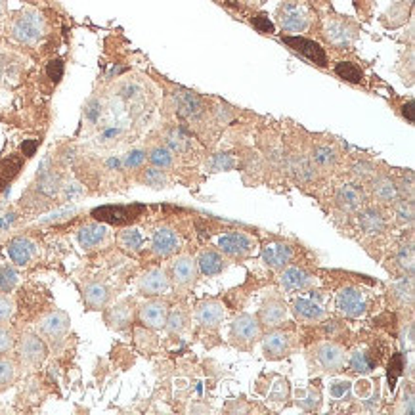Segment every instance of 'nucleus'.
I'll use <instances>...</instances> for the list:
<instances>
[{"mask_svg": "<svg viewBox=\"0 0 415 415\" xmlns=\"http://www.w3.org/2000/svg\"><path fill=\"white\" fill-rule=\"evenodd\" d=\"M10 35L16 42L25 44V47H35L39 44L42 37L47 35V21L44 16L37 10L27 8L20 12L10 23Z\"/></svg>", "mask_w": 415, "mask_h": 415, "instance_id": "obj_1", "label": "nucleus"}, {"mask_svg": "<svg viewBox=\"0 0 415 415\" xmlns=\"http://www.w3.org/2000/svg\"><path fill=\"white\" fill-rule=\"evenodd\" d=\"M310 368L318 373H339L347 364V352L333 341H321L308 352Z\"/></svg>", "mask_w": 415, "mask_h": 415, "instance_id": "obj_2", "label": "nucleus"}, {"mask_svg": "<svg viewBox=\"0 0 415 415\" xmlns=\"http://www.w3.org/2000/svg\"><path fill=\"white\" fill-rule=\"evenodd\" d=\"M262 337V326L256 316L240 314L230 326V342L240 350H251Z\"/></svg>", "mask_w": 415, "mask_h": 415, "instance_id": "obj_3", "label": "nucleus"}, {"mask_svg": "<svg viewBox=\"0 0 415 415\" xmlns=\"http://www.w3.org/2000/svg\"><path fill=\"white\" fill-rule=\"evenodd\" d=\"M69 316L63 310H52L39 320V333L44 342L52 347H60L69 333Z\"/></svg>", "mask_w": 415, "mask_h": 415, "instance_id": "obj_4", "label": "nucleus"}, {"mask_svg": "<svg viewBox=\"0 0 415 415\" xmlns=\"http://www.w3.org/2000/svg\"><path fill=\"white\" fill-rule=\"evenodd\" d=\"M218 249L222 254H226L230 259H249L256 251V240L253 235L245 232H228V234L218 237Z\"/></svg>", "mask_w": 415, "mask_h": 415, "instance_id": "obj_5", "label": "nucleus"}, {"mask_svg": "<svg viewBox=\"0 0 415 415\" xmlns=\"http://www.w3.org/2000/svg\"><path fill=\"white\" fill-rule=\"evenodd\" d=\"M278 20L285 33L299 35L310 25V13L297 0H287L278 10Z\"/></svg>", "mask_w": 415, "mask_h": 415, "instance_id": "obj_6", "label": "nucleus"}, {"mask_svg": "<svg viewBox=\"0 0 415 415\" xmlns=\"http://www.w3.org/2000/svg\"><path fill=\"white\" fill-rule=\"evenodd\" d=\"M168 278H171V283L174 285V289H178V291L194 289L195 281L199 278V268H197V262H195L194 256L180 254L171 264V275Z\"/></svg>", "mask_w": 415, "mask_h": 415, "instance_id": "obj_7", "label": "nucleus"}, {"mask_svg": "<svg viewBox=\"0 0 415 415\" xmlns=\"http://www.w3.org/2000/svg\"><path fill=\"white\" fill-rule=\"evenodd\" d=\"M48 347L42 337L35 333H23L18 342V358L25 368H39L47 360Z\"/></svg>", "mask_w": 415, "mask_h": 415, "instance_id": "obj_8", "label": "nucleus"}, {"mask_svg": "<svg viewBox=\"0 0 415 415\" xmlns=\"http://www.w3.org/2000/svg\"><path fill=\"white\" fill-rule=\"evenodd\" d=\"M262 348H264L266 360H281V358H287L297 348V337L291 331H278L275 329V331L264 337Z\"/></svg>", "mask_w": 415, "mask_h": 415, "instance_id": "obj_9", "label": "nucleus"}, {"mask_svg": "<svg viewBox=\"0 0 415 415\" xmlns=\"http://www.w3.org/2000/svg\"><path fill=\"white\" fill-rule=\"evenodd\" d=\"M259 321H261L262 328L266 329H278L287 321V304L280 295H268L266 299L262 301Z\"/></svg>", "mask_w": 415, "mask_h": 415, "instance_id": "obj_10", "label": "nucleus"}, {"mask_svg": "<svg viewBox=\"0 0 415 415\" xmlns=\"http://www.w3.org/2000/svg\"><path fill=\"white\" fill-rule=\"evenodd\" d=\"M335 304L348 318H361V316L368 312L366 295L356 287L339 289V293L335 297Z\"/></svg>", "mask_w": 415, "mask_h": 415, "instance_id": "obj_11", "label": "nucleus"}, {"mask_svg": "<svg viewBox=\"0 0 415 415\" xmlns=\"http://www.w3.org/2000/svg\"><path fill=\"white\" fill-rule=\"evenodd\" d=\"M323 37L335 48H348L358 37V29L342 20H328L323 23Z\"/></svg>", "mask_w": 415, "mask_h": 415, "instance_id": "obj_12", "label": "nucleus"}, {"mask_svg": "<svg viewBox=\"0 0 415 415\" xmlns=\"http://www.w3.org/2000/svg\"><path fill=\"white\" fill-rule=\"evenodd\" d=\"M194 318L201 328L213 331L226 318V308H224V304L221 301H214V299H211V301H201L195 306Z\"/></svg>", "mask_w": 415, "mask_h": 415, "instance_id": "obj_13", "label": "nucleus"}, {"mask_svg": "<svg viewBox=\"0 0 415 415\" xmlns=\"http://www.w3.org/2000/svg\"><path fill=\"white\" fill-rule=\"evenodd\" d=\"M168 316V304L161 299L146 301L138 308V320L147 329H163Z\"/></svg>", "mask_w": 415, "mask_h": 415, "instance_id": "obj_14", "label": "nucleus"}, {"mask_svg": "<svg viewBox=\"0 0 415 415\" xmlns=\"http://www.w3.org/2000/svg\"><path fill=\"white\" fill-rule=\"evenodd\" d=\"M293 254L295 251L291 245L283 243V241H272L262 247L261 259L264 266H268L270 270H283L289 262L293 261Z\"/></svg>", "mask_w": 415, "mask_h": 415, "instance_id": "obj_15", "label": "nucleus"}, {"mask_svg": "<svg viewBox=\"0 0 415 415\" xmlns=\"http://www.w3.org/2000/svg\"><path fill=\"white\" fill-rule=\"evenodd\" d=\"M144 211V207L138 205H130V207H123V205H106L92 211V216L100 222H109V224H127L134 221L138 214Z\"/></svg>", "mask_w": 415, "mask_h": 415, "instance_id": "obj_16", "label": "nucleus"}, {"mask_svg": "<svg viewBox=\"0 0 415 415\" xmlns=\"http://www.w3.org/2000/svg\"><path fill=\"white\" fill-rule=\"evenodd\" d=\"M8 254H10V259L16 266H29L37 259L39 247L31 237L20 235V237H13L8 243Z\"/></svg>", "mask_w": 415, "mask_h": 415, "instance_id": "obj_17", "label": "nucleus"}, {"mask_svg": "<svg viewBox=\"0 0 415 415\" xmlns=\"http://www.w3.org/2000/svg\"><path fill=\"white\" fill-rule=\"evenodd\" d=\"M107 240H109V228L101 222H88L85 226H80L77 232L79 245L87 251L100 249L101 245H106Z\"/></svg>", "mask_w": 415, "mask_h": 415, "instance_id": "obj_18", "label": "nucleus"}, {"mask_svg": "<svg viewBox=\"0 0 415 415\" xmlns=\"http://www.w3.org/2000/svg\"><path fill=\"white\" fill-rule=\"evenodd\" d=\"M180 237L174 232L173 228L161 226L154 232V237H151V251H154L157 256L161 259H167V256H173L178 249H180Z\"/></svg>", "mask_w": 415, "mask_h": 415, "instance_id": "obj_19", "label": "nucleus"}, {"mask_svg": "<svg viewBox=\"0 0 415 415\" xmlns=\"http://www.w3.org/2000/svg\"><path fill=\"white\" fill-rule=\"evenodd\" d=\"M171 287V278L163 268H149L138 281V291L146 297H157Z\"/></svg>", "mask_w": 415, "mask_h": 415, "instance_id": "obj_20", "label": "nucleus"}, {"mask_svg": "<svg viewBox=\"0 0 415 415\" xmlns=\"http://www.w3.org/2000/svg\"><path fill=\"white\" fill-rule=\"evenodd\" d=\"M134 320V301L125 299L106 310V323L115 331H125Z\"/></svg>", "mask_w": 415, "mask_h": 415, "instance_id": "obj_21", "label": "nucleus"}, {"mask_svg": "<svg viewBox=\"0 0 415 415\" xmlns=\"http://www.w3.org/2000/svg\"><path fill=\"white\" fill-rule=\"evenodd\" d=\"M280 281L285 291H308L316 285V278L310 272H306L304 268L289 266V264L281 272Z\"/></svg>", "mask_w": 415, "mask_h": 415, "instance_id": "obj_22", "label": "nucleus"}, {"mask_svg": "<svg viewBox=\"0 0 415 415\" xmlns=\"http://www.w3.org/2000/svg\"><path fill=\"white\" fill-rule=\"evenodd\" d=\"M285 42H287L289 47L297 50L299 54H302L304 58H308L310 61H314L316 66L323 67L328 63V56H326V50L314 42V40L304 39V37H299V35H295V37H285Z\"/></svg>", "mask_w": 415, "mask_h": 415, "instance_id": "obj_23", "label": "nucleus"}, {"mask_svg": "<svg viewBox=\"0 0 415 415\" xmlns=\"http://www.w3.org/2000/svg\"><path fill=\"white\" fill-rule=\"evenodd\" d=\"M335 203L341 211H347V213H356L364 207L366 203V197H364V192L356 184H341L335 192Z\"/></svg>", "mask_w": 415, "mask_h": 415, "instance_id": "obj_24", "label": "nucleus"}, {"mask_svg": "<svg viewBox=\"0 0 415 415\" xmlns=\"http://www.w3.org/2000/svg\"><path fill=\"white\" fill-rule=\"evenodd\" d=\"M111 299V289L100 280L87 281L82 285V301L90 310H104Z\"/></svg>", "mask_w": 415, "mask_h": 415, "instance_id": "obj_25", "label": "nucleus"}, {"mask_svg": "<svg viewBox=\"0 0 415 415\" xmlns=\"http://www.w3.org/2000/svg\"><path fill=\"white\" fill-rule=\"evenodd\" d=\"M195 262H197V268H199L201 274L209 275V278H211V275L222 274L228 268L226 256H224L221 251H216V249L213 247L201 249Z\"/></svg>", "mask_w": 415, "mask_h": 415, "instance_id": "obj_26", "label": "nucleus"}, {"mask_svg": "<svg viewBox=\"0 0 415 415\" xmlns=\"http://www.w3.org/2000/svg\"><path fill=\"white\" fill-rule=\"evenodd\" d=\"M293 314L302 323H318L326 320V308L314 299H295Z\"/></svg>", "mask_w": 415, "mask_h": 415, "instance_id": "obj_27", "label": "nucleus"}, {"mask_svg": "<svg viewBox=\"0 0 415 415\" xmlns=\"http://www.w3.org/2000/svg\"><path fill=\"white\" fill-rule=\"evenodd\" d=\"M174 101H176V109H178V113L182 117H186V119H195V117H199L203 113V100H201L199 96L194 92H190V90H176L174 92Z\"/></svg>", "mask_w": 415, "mask_h": 415, "instance_id": "obj_28", "label": "nucleus"}, {"mask_svg": "<svg viewBox=\"0 0 415 415\" xmlns=\"http://www.w3.org/2000/svg\"><path fill=\"white\" fill-rule=\"evenodd\" d=\"M21 168H23V159L18 154H12L0 159V192L6 190L18 176H20Z\"/></svg>", "mask_w": 415, "mask_h": 415, "instance_id": "obj_29", "label": "nucleus"}, {"mask_svg": "<svg viewBox=\"0 0 415 415\" xmlns=\"http://www.w3.org/2000/svg\"><path fill=\"white\" fill-rule=\"evenodd\" d=\"M117 243H119L120 251H125L130 256H138L144 249V237H142L140 230H136V228L120 230L117 235Z\"/></svg>", "mask_w": 415, "mask_h": 415, "instance_id": "obj_30", "label": "nucleus"}, {"mask_svg": "<svg viewBox=\"0 0 415 415\" xmlns=\"http://www.w3.org/2000/svg\"><path fill=\"white\" fill-rule=\"evenodd\" d=\"M295 404L304 411H320L321 409V392L316 387H301L295 390Z\"/></svg>", "mask_w": 415, "mask_h": 415, "instance_id": "obj_31", "label": "nucleus"}, {"mask_svg": "<svg viewBox=\"0 0 415 415\" xmlns=\"http://www.w3.org/2000/svg\"><path fill=\"white\" fill-rule=\"evenodd\" d=\"M360 228L366 234H381L387 228V221L379 209L368 207L360 213Z\"/></svg>", "mask_w": 415, "mask_h": 415, "instance_id": "obj_32", "label": "nucleus"}, {"mask_svg": "<svg viewBox=\"0 0 415 415\" xmlns=\"http://www.w3.org/2000/svg\"><path fill=\"white\" fill-rule=\"evenodd\" d=\"M348 366L350 369L358 375H369L371 371H375L377 368V360L375 356L369 352V350H364V348H356L350 360H348Z\"/></svg>", "mask_w": 415, "mask_h": 415, "instance_id": "obj_33", "label": "nucleus"}, {"mask_svg": "<svg viewBox=\"0 0 415 415\" xmlns=\"http://www.w3.org/2000/svg\"><path fill=\"white\" fill-rule=\"evenodd\" d=\"M373 194L381 203H395L398 199V182H395L388 176H379L373 182Z\"/></svg>", "mask_w": 415, "mask_h": 415, "instance_id": "obj_34", "label": "nucleus"}, {"mask_svg": "<svg viewBox=\"0 0 415 415\" xmlns=\"http://www.w3.org/2000/svg\"><path fill=\"white\" fill-rule=\"evenodd\" d=\"M310 161L314 163L318 168H333L339 161V151L335 149L333 146H328V144H320L312 149V155H310Z\"/></svg>", "mask_w": 415, "mask_h": 415, "instance_id": "obj_35", "label": "nucleus"}, {"mask_svg": "<svg viewBox=\"0 0 415 415\" xmlns=\"http://www.w3.org/2000/svg\"><path fill=\"white\" fill-rule=\"evenodd\" d=\"M187 326H190V316L184 308H174V310H168L167 321H165V329H167L171 335H182L187 331Z\"/></svg>", "mask_w": 415, "mask_h": 415, "instance_id": "obj_36", "label": "nucleus"}, {"mask_svg": "<svg viewBox=\"0 0 415 415\" xmlns=\"http://www.w3.org/2000/svg\"><path fill=\"white\" fill-rule=\"evenodd\" d=\"M392 295H395V299L400 302L402 306H411V302H414V275H404L402 280L395 281L392 283Z\"/></svg>", "mask_w": 415, "mask_h": 415, "instance_id": "obj_37", "label": "nucleus"}, {"mask_svg": "<svg viewBox=\"0 0 415 415\" xmlns=\"http://www.w3.org/2000/svg\"><path fill=\"white\" fill-rule=\"evenodd\" d=\"M18 379V364L12 358L0 356V392L12 387Z\"/></svg>", "mask_w": 415, "mask_h": 415, "instance_id": "obj_38", "label": "nucleus"}, {"mask_svg": "<svg viewBox=\"0 0 415 415\" xmlns=\"http://www.w3.org/2000/svg\"><path fill=\"white\" fill-rule=\"evenodd\" d=\"M142 182H144L146 186L154 187V190H163V187H167L168 184H171V180H168L167 176V171L154 167V165L144 171V174H142Z\"/></svg>", "mask_w": 415, "mask_h": 415, "instance_id": "obj_39", "label": "nucleus"}, {"mask_svg": "<svg viewBox=\"0 0 415 415\" xmlns=\"http://www.w3.org/2000/svg\"><path fill=\"white\" fill-rule=\"evenodd\" d=\"M147 159L149 163L157 168H163V171H167L174 165V154L168 149L167 146H155L149 154H147Z\"/></svg>", "mask_w": 415, "mask_h": 415, "instance_id": "obj_40", "label": "nucleus"}, {"mask_svg": "<svg viewBox=\"0 0 415 415\" xmlns=\"http://www.w3.org/2000/svg\"><path fill=\"white\" fill-rule=\"evenodd\" d=\"M335 73L339 75L341 79H345L347 82H352V85H360L364 80V71L356 63H350V61H339L335 66Z\"/></svg>", "mask_w": 415, "mask_h": 415, "instance_id": "obj_41", "label": "nucleus"}, {"mask_svg": "<svg viewBox=\"0 0 415 415\" xmlns=\"http://www.w3.org/2000/svg\"><path fill=\"white\" fill-rule=\"evenodd\" d=\"M291 395V387H289V381L285 377H274V381L270 385V390L266 392V398L270 402H285Z\"/></svg>", "mask_w": 415, "mask_h": 415, "instance_id": "obj_42", "label": "nucleus"}, {"mask_svg": "<svg viewBox=\"0 0 415 415\" xmlns=\"http://www.w3.org/2000/svg\"><path fill=\"white\" fill-rule=\"evenodd\" d=\"M414 247L411 245H402L395 254V262L402 274L414 275Z\"/></svg>", "mask_w": 415, "mask_h": 415, "instance_id": "obj_43", "label": "nucleus"}, {"mask_svg": "<svg viewBox=\"0 0 415 415\" xmlns=\"http://www.w3.org/2000/svg\"><path fill=\"white\" fill-rule=\"evenodd\" d=\"M395 214L400 224H411L414 222V199L411 197H402L395 201Z\"/></svg>", "mask_w": 415, "mask_h": 415, "instance_id": "obj_44", "label": "nucleus"}, {"mask_svg": "<svg viewBox=\"0 0 415 415\" xmlns=\"http://www.w3.org/2000/svg\"><path fill=\"white\" fill-rule=\"evenodd\" d=\"M18 281H20V274H18V270L10 264H4V266H0V291L2 293H10L16 289L18 285Z\"/></svg>", "mask_w": 415, "mask_h": 415, "instance_id": "obj_45", "label": "nucleus"}, {"mask_svg": "<svg viewBox=\"0 0 415 415\" xmlns=\"http://www.w3.org/2000/svg\"><path fill=\"white\" fill-rule=\"evenodd\" d=\"M167 144L168 149L171 151H176V154H186L187 149H190V140H187V136H184L180 128H173L171 132L167 134Z\"/></svg>", "mask_w": 415, "mask_h": 415, "instance_id": "obj_46", "label": "nucleus"}, {"mask_svg": "<svg viewBox=\"0 0 415 415\" xmlns=\"http://www.w3.org/2000/svg\"><path fill=\"white\" fill-rule=\"evenodd\" d=\"M293 171H297V176L304 182L316 180V165L308 157H299L293 161Z\"/></svg>", "mask_w": 415, "mask_h": 415, "instance_id": "obj_47", "label": "nucleus"}, {"mask_svg": "<svg viewBox=\"0 0 415 415\" xmlns=\"http://www.w3.org/2000/svg\"><path fill=\"white\" fill-rule=\"evenodd\" d=\"M352 392V383L348 379H333L329 381V396L333 400H347Z\"/></svg>", "mask_w": 415, "mask_h": 415, "instance_id": "obj_48", "label": "nucleus"}, {"mask_svg": "<svg viewBox=\"0 0 415 415\" xmlns=\"http://www.w3.org/2000/svg\"><path fill=\"white\" fill-rule=\"evenodd\" d=\"M147 159V154L144 149H130L127 155H125V159H123V167L128 168V171H136V168L144 167V163Z\"/></svg>", "mask_w": 415, "mask_h": 415, "instance_id": "obj_49", "label": "nucleus"}, {"mask_svg": "<svg viewBox=\"0 0 415 415\" xmlns=\"http://www.w3.org/2000/svg\"><path fill=\"white\" fill-rule=\"evenodd\" d=\"M404 373V354L402 352H396L392 358H390V364H388V385L390 388H395L396 379Z\"/></svg>", "mask_w": 415, "mask_h": 415, "instance_id": "obj_50", "label": "nucleus"}, {"mask_svg": "<svg viewBox=\"0 0 415 415\" xmlns=\"http://www.w3.org/2000/svg\"><path fill=\"white\" fill-rule=\"evenodd\" d=\"M134 337H136L138 347H140L142 350H146V352H149V350H154V348L157 347V339L147 331V328L136 329V331H134Z\"/></svg>", "mask_w": 415, "mask_h": 415, "instance_id": "obj_51", "label": "nucleus"}, {"mask_svg": "<svg viewBox=\"0 0 415 415\" xmlns=\"http://www.w3.org/2000/svg\"><path fill=\"white\" fill-rule=\"evenodd\" d=\"M408 8H404V4H396L387 12V25L390 27H398L402 25L404 21L408 20Z\"/></svg>", "mask_w": 415, "mask_h": 415, "instance_id": "obj_52", "label": "nucleus"}, {"mask_svg": "<svg viewBox=\"0 0 415 415\" xmlns=\"http://www.w3.org/2000/svg\"><path fill=\"white\" fill-rule=\"evenodd\" d=\"M352 173H354V176H358L360 180H369V178H373L375 176V167L369 161L360 159L352 165Z\"/></svg>", "mask_w": 415, "mask_h": 415, "instance_id": "obj_53", "label": "nucleus"}, {"mask_svg": "<svg viewBox=\"0 0 415 415\" xmlns=\"http://www.w3.org/2000/svg\"><path fill=\"white\" fill-rule=\"evenodd\" d=\"M379 387H373V383L368 381V379H361V381H358L356 385H352V390L356 392V396H358V400H368L369 396L373 395L375 390H377Z\"/></svg>", "mask_w": 415, "mask_h": 415, "instance_id": "obj_54", "label": "nucleus"}, {"mask_svg": "<svg viewBox=\"0 0 415 415\" xmlns=\"http://www.w3.org/2000/svg\"><path fill=\"white\" fill-rule=\"evenodd\" d=\"M13 316V301L8 293L0 291V323H8Z\"/></svg>", "mask_w": 415, "mask_h": 415, "instance_id": "obj_55", "label": "nucleus"}, {"mask_svg": "<svg viewBox=\"0 0 415 415\" xmlns=\"http://www.w3.org/2000/svg\"><path fill=\"white\" fill-rule=\"evenodd\" d=\"M13 345H16L13 333L4 326V323H0V356L10 352L13 348Z\"/></svg>", "mask_w": 415, "mask_h": 415, "instance_id": "obj_56", "label": "nucleus"}, {"mask_svg": "<svg viewBox=\"0 0 415 415\" xmlns=\"http://www.w3.org/2000/svg\"><path fill=\"white\" fill-rule=\"evenodd\" d=\"M211 167H213V171H232L235 167V161L228 154H218L214 155V159L211 161Z\"/></svg>", "mask_w": 415, "mask_h": 415, "instance_id": "obj_57", "label": "nucleus"}, {"mask_svg": "<svg viewBox=\"0 0 415 415\" xmlns=\"http://www.w3.org/2000/svg\"><path fill=\"white\" fill-rule=\"evenodd\" d=\"M253 25L261 31V33H274V23L268 20L266 13H259L253 18Z\"/></svg>", "mask_w": 415, "mask_h": 415, "instance_id": "obj_58", "label": "nucleus"}, {"mask_svg": "<svg viewBox=\"0 0 415 415\" xmlns=\"http://www.w3.org/2000/svg\"><path fill=\"white\" fill-rule=\"evenodd\" d=\"M47 73L48 77L54 80V82H58V80L63 77V61L61 60H52L48 63L47 67Z\"/></svg>", "mask_w": 415, "mask_h": 415, "instance_id": "obj_59", "label": "nucleus"}, {"mask_svg": "<svg viewBox=\"0 0 415 415\" xmlns=\"http://www.w3.org/2000/svg\"><path fill=\"white\" fill-rule=\"evenodd\" d=\"M398 411L406 415L414 414V392H411V388H408V396H406V392L402 395L400 408H398Z\"/></svg>", "mask_w": 415, "mask_h": 415, "instance_id": "obj_60", "label": "nucleus"}, {"mask_svg": "<svg viewBox=\"0 0 415 415\" xmlns=\"http://www.w3.org/2000/svg\"><path fill=\"white\" fill-rule=\"evenodd\" d=\"M37 147H39V140H25L21 144V154L25 157H31L37 151Z\"/></svg>", "mask_w": 415, "mask_h": 415, "instance_id": "obj_61", "label": "nucleus"}, {"mask_svg": "<svg viewBox=\"0 0 415 415\" xmlns=\"http://www.w3.org/2000/svg\"><path fill=\"white\" fill-rule=\"evenodd\" d=\"M404 109V117H408L409 123H415V117H414V101L409 100L406 106L402 107Z\"/></svg>", "mask_w": 415, "mask_h": 415, "instance_id": "obj_62", "label": "nucleus"}, {"mask_svg": "<svg viewBox=\"0 0 415 415\" xmlns=\"http://www.w3.org/2000/svg\"><path fill=\"white\" fill-rule=\"evenodd\" d=\"M6 12V0H0V18Z\"/></svg>", "mask_w": 415, "mask_h": 415, "instance_id": "obj_63", "label": "nucleus"}, {"mask_svg": "<svg viewBox=\"0 0 415 415\" xmlns=\"http://www.w3.org/2000/svg\"><path fill=\"white\" fill-rule=\"evenodd\" d=\"M241 2H245V4H251V6H253V4H262L264 0H241Z\"/></svg>", "mask_w": 415, "mask_h": 415, "instance_id": "obj_64", "label": "nucleus"}]
</instances>
